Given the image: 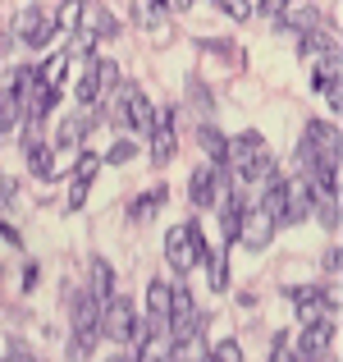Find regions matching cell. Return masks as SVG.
Listing matches in <instances>:
<instances>
[{
    "instance_id": "6da1fadb",
    "label": "cell",
    "mask_w": 343,
    "mask_h": 362,
    "mask_svg": "<svg viewBox=\"0 0 343 362\" xmlns=\"http://www.w3.org/2000/svg\"><path fill=\"white\" fill-rule=\"evenodd\" d=\"M298 165H302V175L339 165V129L335 124H325V119L307 124V133H302V142H298Z\"/></svg>"
},
{
    "instance_id": "7a4b0ae2",
    "label": "cell",
    "mask_w": 343,
    "mask_h": 362,
    "mask_svg": "<svg viewBox=\"0 0 343 362\" xmlns=\"http://www.w3.org/2000/svg\"><path fill=\"white\" fill-rule=\"evenodd\" d=\"M206 252H211V247H206L197 221H183V225H174V230L165 234V262L174 266V271H193Z\"/></svg>"
},
{
    "instance_id": "3957f363",
    "label": "cell",
    "mask_w": 343,
    "mask_h": 362,
    "mask_svg": "<svg viewBox=\"0 0 343 362\" xmlns=\"http://www.w3.org/2000/svg\"><path fill=\"white\" fill-rule=\"evenodd\" d=\"M133 321H138V312H133V303L124 298V293H110L106 303H101V317H97V330L114 344H128L133 335Z\"/></svg>"
},
{
    "instance_id": "277c9868",
    "label": "cell",
    "mask_w": 343,
    "mask_h": 362,
    "mask_svg": "<svg viewBox=\"0 0 343 362\" xmlns=\"http://www.w3.org/2000/svg\"><path fill=\"white\" fill-rule=\"evenodd\" d=\"M284 298L293 303V312H298V321L307 326V321H320V317H335L339 312V298L325 289H311V284H302V289H284Z\"/></svg>"
},
{
    "instance_id": "5b68a950",
    "label": "cell",
    "mask_w": 343,
    "mask_h": 362,
    "mask_svg": "<svg viewBox=\"0 0 343 362\" xmlns=\"http://www.w3.org/2000/svg\"><path fill=\"white\" fill-rule=\"evenodd\" d=\"M14 37H18L23 46H32V51H46V46H51V37H60V33H55V18L46 14L42 5H28L23 14H18Z\"/></svg>"
},
{
    "instance_id": "8992f818",
    "label": "cell",
    "mask_w": 343,
    "mask_h": 362,
    "mask_svg": "<svg viewBox=\"0 0 343 362\" xmlns=\"http://www.w3.org/2000/svg\"><path fill=\"white\" fill-rule=\"evenodd\" d=\"M147 133H151V160H156V165L174 160V147H179V138H174V106H160V110H151V124H147Z\"/></svg>"
},
{
    "instance_id": "52a82bcc",
    "label": "cell",
    "mask_w": 343,
    "mask_h": 362,
    "mask_svg": "<svg viewBox=\"0 0 343 362\" xmlns=\"http://www.w3.org/2000/svg\"><path fill=\"white\" fill-rule=\"evenodd\" d=\"M114 124H128V129H147L151 124V106H147V92L138 83H124L119 88V106H110Z\"/></svg>"
},
{
    "instance_id": "ba28073f",
    "label": "cell",
    "mask_w": 343,
    "mask_h": 362,
    "mask_svg": "<svg viewBox=\"0 0 343 362\" xmlns=\"http://www.w3.org/2000/svg\"><path fill=\"white\" fill-rule=\"evenodd\" d=\"M275 230H279V225H275L270 216L261 211V206H243V216H238V234H234V239L256 252V247H265V243L275 239Z\"/></svg>"
},
{
    "instance_id": "9c48e42d",
    "label": "cell",
    "mask_w": 343,
    "mask_h": 362,
    "mask_svg": "<svg viewBox=\"0 0 343 362\" xmlns=\"http://www.w3.org/2000/svg\"><path fill=\"white\" fill-rule=\"evenodd\" d=\"M78 28L92 37V42H101V37H119V18H114L106 5H97V0H83V9H78Z\"/></svg>"
},
{
    "instance_id": "30bf717a",
    "label": "cell",
    "mask_w": 343,
    "mask_h": 362,
    "mask_svg": "<svg viewBox=\"0 0 343 362\" xmlns=\"http://www.w3.org/2000/svg\"><path fill=\"white\" fill-rule=\"evenodd\" d=\"M330 339H335V330H330L325 317H320V321H307V326H302V335H298V344H293V354H298V358H325L330 354Z\"/></svg>"
},
{
    "instance_id": "8fae6325",
    "label": "cell",
    "mask_w": 343,
    "mask_h": 362,
    "mask_svg": "<svg viewBox=\"0 0 343 362\" xmlns=\"http://www.w3.org/2000/svg\"><path fill=\"white\" fill-rule=\"evenodd\" d=\"M188 197H193V206H215V197H220V184H215V165H197V170H193Z\"/></svg>"
},
{
    "instance_id": "7c38bea8",
    "label": "cell",
    "mask_w": 343,
    "mask_h": 362,
    "mask_svg": "<svg viewBox=\"0 0 343 362\" xmlns=\"http://www.w3.org/2000/svg\"><path fill=\"white\" fill-rule=\"evenodd\" d=\"M88 133H92V115H69V119L60 124V133H55V147L78 151L83 142H88Z\"/></svg>"
},
{
    "instance_id": "4fadbf2b",
    "label": "cell",
    "mask_w": 343,
    "mask_h": 362,
    "mask_svg": "<svg viewBox=\"0 0 343 362\" xmlns=\"http://www.w3.org/2000/svg\"><path fill=\"white\" fill-rule=\"evenodd\" d=\"M23 147H28V170H32L37 179H46V175H51V165H55V160H51L55 147H51V142H42V133H37V138H28Z\"/></svg>"
},
{
    "instance_id": "5bb4252c",
    "label": "cell",
    "mask_w": 343,
    "mask_h": 362,
    "mask_svg": "<svg viewBox=\"0 0 343 362\" xmlns=\"http://www.w3.org/2000/svg\"><path fill=\"white\" fill-rule=\"evenodd\" d=\"M298 51H307V55H325V51H339V37H335V28H311L307 37H298Z\"/></svg>"
},
{
    "instance_id": "9a60e30c",
    "label": "cell",
    "mask_w": 343,
    "mask_h": 362,
    "mask_svg": "<svg viewBox=\"0 0 343 362\" xmlns=\"http://www.w3.org/2000/svg\"><path fill=\"white\" fill-rule=\"evenodd\" d=\"M197 142H202V151H206V156H211V160H220V165H224L229 138H224L220 129H215V124H202V129H197Z\"/></svg>"
},
{
    "instance_id": "2e32d148",
    "label": "cell",
    "mask_w": 343,
    "mask_h": 362,
    "mask_svg": "<svg viewBox=\"0 0 343 362\" xmlns=\"http://www.w3.org/2000/svg\"><path fill=\"white\" fill-rule=\"evenodd\" d=\"M165 188H151V193L147 197H133V202H128V221H151V216H156L160 211V202H165Z\"/></svg>"
},
{
    "instance_id": "e0dca14e",
    "label": "cell",
    "mask_w": 343,
    "mask_h": 362,
    "mask_svg": "<svg viewBox=\"0 0 343 362\" xmlns=\"http://www.w3.org/2000/svg\"><path fill=\"white\" fill-rule=\"evenodd\" d=\"M169 289H174L169 280H151L147 284V312H151V317H165L169 321Z\"/></svg>"
},
{
    "instance_id": "ac0fdd59",
    "label": "cell",
    "mask_w": 343,
    "mask_h": 362,
    "mask_svg": "<svg viewBox=\"0 0 343 362\" xmlns=\"http://www.w3.org/2000/svg\"><path fill=\"white\" fill-rule=\"evenodd\" d=\"M202 262H206V275H211V289H215V293H220V289H224V284H229V266H224V247H211V252H206V257H202Z\"/></svg>"
},
{
    "instance_id": "d6986e66",
    "label": "cell",
    "mask_w": 343,
    "mask_h": 362,
    "mask_svg": "<svg viewBox=\"0 0 343 362\" xmlns=\"http://www.w3.org/2000/svg\"><path fill=\"white\" fill-rule=\"evenodd\" d=\"M88 293H97L101 303L114 293V271H110L106 262H92V289H88Z\"/></svg>"
},
{
    "instance_id": "ffe728a7",
    "label": "cell",
    "mask_w": 343,
    "mask_h": 362,
    "mask_svg": "<svg viewBox=\"0 0 343 362\" xmlns=\"http://www.w3.org/2000/svg\"><path fill=\"white\" fill-rule=\"evenodd\" d=\"M64 69H69V55H51V60H46L42 64V69H37V78H42L46 83V88H60V83H64Z\"/></svg>"
},
{
    "instance_id": "44dd1931",
    "label": "cell",
    "mask_w": 343,
    "mask_h": 362,
    "mask_svg": "<svg viewBox=\"0 0 343 362\" xmlns=\"http://www.w3.org/2000/svg\"><path fill=\"white\" fill-rule=\"evenodd\" d=\"M73 97H78L83 106H92V101L101 97V78H97V64H88V74H78V88H73Z\"/></svg>"
},
{
    "instance_id": "7402d4cb",
    "label": "cell",
    "mask_w": 343,
    "mask_h": 362,
    "mask_svg": "<svg viewBox=\"0 0 343 362\" xmlns=\"http://www.w3.org/2000/svg\"><path fill=\"white\" fill-rule=\"evenodd\" d=\"M311 206H316V221L325 225L330 234H335V230H339V193H330V197H316Z\"/></svg>"
},
{
    "instance_id": "603a6c76",
    "label": "cell",
    "mask_w": 343,
    "mask_h": 362,
    "mask_svg": "<svg viewBox=\"0 0 343 362\" xmlns=\"http://www.w3.org/2000/svg\"><path fill=\"white\" fill-rule=\"evenodd\" d=\"M133 14H138V23H147V28L165 23V5H160V0H133Z\"/></svg>"
},
{
    "instance_id": "cb8c5ba5",
    "label": "cell",
    "mask_w": 343,
    "mask_h": 362,
    "mask_svg": "<svg viewBox=\"0 0 343 362\" xmlns=\"http://www.w3.org/2000/svg\"><path fill=\"white\" fill-rule=\"evenodd\" d=\"M97 170H101V156H92V151H73V179H83V184H92L97 179Z\"/></svg>"
},
{
    "instance_id": "d4e9b609",
    "label": "cell",
    "mask_w": 343,
    "mask_h": 362,
    "mask_svg": "<svg viewBox=\"0 0 343 362\" xmlns=\"http://www.w3.org/2000/svg\"><path fill=\"white\" fill-rule=\"evenodd\" d=\"M18 119H23V106H18V101H14V92L5 88V92H0V133H9Z\"/></svg>"
},
{
    "instance_id": "484cf974",
    "label": "cell",
    "mask_w": 343,
    "mask_h": 362,
    "mask_svg": "<svg viewBox=\"0 0 343 362\" xmlns=\"http://www.w3.org/2000/svg\"><path fill=\"white\" fill-rule=\"evenodd\" d=\"M78 9H83V0H64V5L55 9V33H73V28H78Z\"/></svg>"
},
{
    "instance_id": "4316f807",
    "label": "cell",
    "mask_w": 343,
    "mask_h": 362,
    "mask_svg": "<svg viewBox=\"0 0 343 362\" xmlns=\"http://www.w3.org/2000/svg\"><path fill=\"white\" fill-rule=\"evenodd\" d=\"M343 74H339V51H325V60H320V69H316V88L325 92L330 83H339Z\"/></svg>"
},
{
    "instance_id": "83f0119b",
    "label": "cell",
    "mask_w": 343,
    "mask_h": 362,
    "mask_svg": "<svg viewBox=\"0 0 343 362\" xmlns=\"http://www.w3.org/2000/svg\"><path fill=\"white\" fill-rule=\"evenodd\" d=\"M133 156H138V142H133V138H119V142L110 147V156H106V160H114V165H124V160H133Z\"/></svg>"
},
{
    "instance_id": "f1b7e54d",
    "label": "cell",
    "mask_w": 343,
    "mask_h": 362,
    "mask_svg": "<svg viewBox=\"0 0 343 362\" xmlns=\"http://www.w3.org/2000/svg\"><path fill=\"white\" fill-rule=\"evenodd\" d=\"M211 358H224V362H243V344H238V339H220V344L211 349Z\"/></svg>"
},
{
    "instance_id": "f546056e",
    "label": "cell",
    "mask_w": 343,
    "mask_h": 362,
    "mask_svg": "<svg viewBox=\"0 0 343 362\" xmlns=\"http://www.w3.org/2000/svg\"><path fill=\"white\" fill-rule=\"evenodd\" d=\"M92 64H97L101 88H114V83H119V64H114V60H92Z\"/></svg>"
},
{
    "instance_id": "4dcf8cb0",
    "label": "cell",
    "mask_w": 343,
    "mask_h": 362,
    "mask_svg": "<svg viewBox=\"0 0 343 362\" xmlns=\"http://www.w3.org/2000/svg\"><path fill=\"white\" fill-rule=\"evenodd\" d=\"M220 9L229 18H238V23H243V18H252V0H220Z\"/></svg>"
},
{
    "instance_id": "1f68e13d",
    "label": "cell",
    "mask_w": 343,
    "mask_h": 362,
    "mask_svg": "<svg viewBox=\"0 0 343 362\" xmlns=\"http://www.w3.org/2000/svg\"><path fill=\"white\" fill-rule=\"evenodd\" d=\"M83 202H88V184H83V179H73V184H69V211H78Z\"/></svg>"
},
{
    "instance_id": "d6a6232c",
    "label": "cell",
    "mask_w": 343,
    "mask_h": 362,
    "mask_svg": "<svg viewBox=\"0 0 343 362\" xmlns=\"http://www.w3.org/2000/svg\"><path fill=\"white\" fill-rule=\"evenodd\" d=\"M193 101H197V110H206V115H211L215 110V101H211V92L202 88V83H193Z\"/></svg>"
},
{
    "instance_id": "836d02e7",
    "label": "cell",
    "mask_w": 343,
    "mask_h": 362,
    "mask_svg": "<svg viewBox=\"0 0 343 362\" xmlns=\"http://www.w3.org/2000/svg\"><path fill=\"white\" fill-rule=\"evenodd\" d=\"M289 5H293V0H261L256 9H261V14H270V18H279V14H284Z\"/></svg>"
},
{
    "instance_id": "e575fe53",
    "label": "cell",
    "mask_w": 343,
    "mask_h": 362,
    "mask_svg": "<svg viewBox=\"0 0 343 362\" xmlns=\"http://www.w3.org/2000/svg\"><path fill=\"white\" fill-rule=\"evenodd\" d=\"M289 349H293V335H279V339H275V349H270V358L284 362V358H289Z\"/></svg>"
},
{
    "instance_id": "d590c367",
    "label": "cell",
    "mask_w": 343,
    "mask_h": 362,
    "mask_svg": "<svg viewBox=\"0 0 343 362\" xmlns=\"http://www.w3.org/2000/svg\"><path fill=\"white\" fill-rule=\"evenodd\" d=\"M0 239H5V243H14V247H18V243H23V239H18V230H14V225H9V221H5V216H0Z\"/></svg>"
},
{
    "instance_id": "8d00e7d4",
    "label": "cell",
    "mask_w": 343,
    "mask_h": 362,
    "mask_svg": "<svg viewBox=\"0 0 343 362\" xmlns=\"http://www.w3.org/2000/svg\"><path fill=\"white\" fill-rule=\"evenodd\" d=\"M14 193H18V188H14V179H5V175H0V206H5V202H14Z\"/></svg>"
},
{
    "instance_id": "74e56055",
    "label": "cell",
    "mask_w": 343,
    "mask_h": 362,
    "mask_svg": "<svg viewBox=\"0 0 343 362\" xmlns=\"http://www.w3.org/2000/svg\"><path fill=\"white\" fill-rule=\"evenodd\" d=\"M339 247H330V252H325V262H320V266H325V275H339Z\"/></svg>"
},
{
    "instance_id": "f35d334b",
    "label": "cell",
    "mask_w": 343,
    "mask_h": 362,
    "mask_svg": "<svg viewBox=\"0 0 343 362\" xmlns=\"http://www.w3.org/2000/svg\"><path fill=\"white\" fill-rule=\"evenodd\" d=\"M9 354H14V358H32V349H28L23 339H9Z\"/></svg>"
},
{
    "instance_id": "ab89813d",
    "label": "cell",
    "mask_w": 343,
    "mask_h": 362,
    "mask_svg": "<svg viewBox=\"0 0 343 362\" xmlns=\"http://www.w3.org/2000/svg\"><path fill=\"white\" fill-rule=\"evenodd\" d=\"M9 46H14V37H9L5 28H0V60H5V55H9Z\"/></svg>"
},
{
    "instance_id": "60d3db41",
    "label": "cell",
    "mask_w": 343,
    "mask_h": 362,
    "mask_svg": "<svg viewBox=\"0 0 343 362\" xmlns=\"http://www.w3.org/2000/svg\"><path fill=\"white\" fill-rule=\"evenodd\" d=\"M160 5H165V9H188L193 0H160Z\"/></svg>"
}]
</instances>
